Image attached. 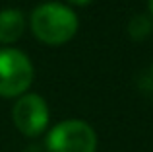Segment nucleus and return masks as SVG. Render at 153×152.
Listing matches in <instances>:
<instances>
[{"label": "nucleus", "instance_id": "obj_1", "mask_svg": "<svg viewBox=\"0 0 153 152\" xmlns=\"http://www.w3.org/2000/svg\"><path fill=\"white\" fill-rule=\"evenodd\" d=\"M31 29L35 37L49 45L70 41L78 31V16L74 10L58 2L41 4L31 14Z\"/></svg>", "mask_w": 153, "mask_h": 152}, {"label": "nucleus", "instance_id": "obj_2", "mask_svg": "<svg viewBox=\"0 0 153 152\" xmlns=\"http://www.w3.org/2000/svg\"><path fill=\"white\" fill-rule=\"evenodd\" d=\"M47 152H95L97 135L79 119H66L49 133L45 142Z\"/></svg>", "mask_w": 153, "mask_h": 152}, {"label": "nucleus", "instance_id": "obj_3", "mask_svg": "<svg viewBox=\"0 0 153 152\" xmlns=\"http://www.w3.org/2000/svg\"><path fill=\"white\" fill-rule=\"evenodd\" d=\"M33 80V65L18 49H0V96H23Z\"/></svg>", "mask_w": 153, "mask_h": 152}, {"label": "nucleus", "instance_id": "obj_4", "mask_svg": "<svg viewBox=\"0 0 153 152\" xmlns=\"http://www.w3.org/2000/svg\"><path fill=\"white\" fill-rule=\"evenodd\" d=\"M12 117L19 133L25 137H39L49 125V107L41 96L23 94L16 102Z\"/></svg>", "mask_w": 153, "mask_h": 152}, {"label": "nucleus", "instance_id": "obj_5", "mask_svg": "<svg viewBox=\"0 0 153 152\" xmlns=\"http://www.w3.org/2000/svg\"><path fill=\"white\" fill-rule=\"evenodd\" d=\"M25 29V18L19 10L8 8L0 12V43H14Z\"/></svg>", "mask_w": 153, "mask_h": 152}, {"label": "nucleus", "instance_id": "obj_6", "mask_svg": "<svg viewBox=\"0 0 153 152\" xmlns=\"http://www.w3.org/2000/svg\"><path fill=\"white\" fill-rule=\"evenodd\" d=\"M151 29H153L151 20L147 18V16H143V14L134 16V18L130 20V23H128V31H130V35L134 39H143Z\"/></svg>", "mask_w": 153, "mask_h": 152}, {"label": "nucleus", "instance_id": "obj_7", "mask_svg": "<svg viewBox=\"0 0 153 152\" xmlns=\"http://www.w3.org/2000/svg\"><path fill=\"white\" fill-rule=\"evenodd\" d=\"M72 4H79V6H83V4H87V2H91V0H70Z\"/></svg>", "mask_w": 153, "mask_h": 152}, {"label": "nucleus", "instance_id": "obj_8", "mask_svg": "<svg viewBox=\"0 0 153 152\" xmlns=\"http://www.w3.org/2000/svg\"><path fill=\"white\" fill-rule=\"evenodd\" d=\"M147 4H149V12H151V16H153V0H147Z\"/></svg>", "mask_w": 153, "mask_h": 152}, {"label": "nucleus", "instance_id": "obj_9", "mask_svg": "<svg viewBox=\"0 0 153 152\" xmlns=\"http://www.w3.org/2000/svg\"><path fill=\"white\" fill-rule=\"evenodd\" d=\"M151 72H153V66H151Z\"/></svg>", "mask_w": 153, "mask_h": 152}]
</instances>
